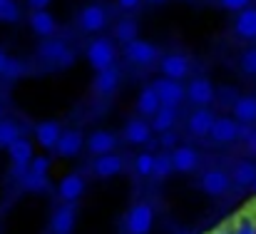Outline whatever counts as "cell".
I'll return each mask as SVG.
<instances>
[{
    "instance_id": "1",
    "label": "cell",
    "mask_w": 256,
    "mask_h": 234,
    "mask_svg": "<svg viewBox=\"0 0 256 234\" xmlns=\"http://www.w3.org/2000/svg\"><path fill=\"white\" fill-rule=\"evenodd\" d=\"M85 58L94 73H102V70L114 68L117 48H114V43H112L110 38H94V40H90V45H87Z\"/></svg>"
},
{
    "instance_id": "2",
    "label": "cell",
    "mask_w": 256,
    "mask_h": 234,
    "mask_svg": "<svg viewBox=\"0 0 256 234\" xmlns=\"http://www.w3.org/2000/svg\"><path fill=\"white\" fill-rule=\"evenodd\" d=\"M32 142L28 137H20L15 140L10 147H8V159H10V174L22 182V177L30 172V162H32Z\"/></svg>"
},
{
    "instance_id": "3",
    "label": "cell",
    "mask_w": 256,
    "mask_h": 234,
    "mask_svg": "<svg viewBox=\"0 0 256 234\" xmlns=\"http://www.w3.org/2000/svg\"><path fill=\"white\" fill-rule=\"evenodd\" d=\"M154 227V209L150 202H137L130 207L124 217V229L127 234H150Z\"/></svg>"
},
{
    "instance_id": "4",
    "label": "cell",
    "mask_w": 256,
    "mask_h": 234,
    "mask_svg": "<svg viewBox=\"0 0 256 234\" xmlns=\"http://www.w3.org/2000/svg\"><path fill=\"white\" fill-rule=\"evenodd\" d=\"M124 58H127V63H132L137 68H150L160 60V48L152 40L137 38L134 43L124 45Z\"/></svg>"
},
{
    "instance_id": "5",
    "label": "cell",
    "mask_w": 256,
    "mask_h": 234,
    "mask_svg": "<svg viewBox=\"0 0 256 234\" xmlns=\"http://www.w3.org/2000/svg\"><path fill=\"white\" fill-rule=\"evenodd\" d=\"M152 90L157 92V97H160V102H162V107H179L182 105V100H186V92H184V85L182 82H176V80H170V78H154L152 82Z\"/></svg>"
},
{
    "instance_id": "6",
    "label": "cell",
    "mask_w": 256,
    "mask_h": 234,
    "mask_svg": "<svg viewBox=\"0 0 256 234\" xmlns=\"http://www.w3.org/2000/svg\"><path fill=\"white\" fill-rule=\"evenodd\" d=\"M184 92H186L189 105H194V107H209L214 102V97H216V90H214L212 80L204 78V75L189 80L186 87H184Z\"/></svg>"
},
{
    "instance_id": "7",
    "label": "cell",
    "mask_w": 256,
    "mask_h": 234,
    "mask_svg": "<svg viewBox=\"0 0 256 234\" xmlns=\"http://www.w3.org/2000/svg\"><path fill=\"white\" fill-rule=\"evenodd\" d=\"M199 189H202L204 194H209V197H222V194H226V192L232 189V174L224 172V169L212 167V169L202 172V177H199Z\"/></svg>"
},
{
    "instance_id": "8",
    "label": "cell",
    "mask_w": 256,
    "mask_h": 234,
    "mask_svg": "<svg viewBox=\"0 0 256 234\" xmlns=\"http://www.w3.org/2000/svg\"><path fill=\"white\" fill-rule=\"evenodd\" d=\"M107 25V10L100 3H87L78 13V28L82 33H100Z\"/></svg>"
},
{
    "instance_id": "9",
    "label": "cell",
    "mask_w": 256,
    "mask_h": 234,
    "mask_svg": "<svg viewBox=\"0 0 256 234\" xmlns=\"http://www.w3.org/2000/svg\"><path fill=\"white\" fill-rule=\"evenodd\" d=\"M120 145V137L110 130H94L85 137V150L90 155L102 157V155H112Z\"/></svg>"
},
{
    "instance_id": "10",
    "label": "cell",
    "mask_w": 256,
    "mask_h": 234,
    "mask_svg": "<svg viewBox=\"0 0 256 234\" xmlns=\"http://www.w3.org/2000/svg\"><path fill=\"white\" fill-rule=\"evenodd\" d=\"M122 137L127 145L132 147H142V145H150L152 142V127L144 117H130L124 122V130H122Z\"/></svg>"
},
{
    "instance_id": "11",
    "label": "cell",
    "mask_w": 256,
    "mask_h": 234,
    "mask_svg": "<svg viewBox=\"0 0 256 234\" xmlns=\"http://www.w3.org/2000/svg\"><path fill=\"white\" fill-rule=\"evenodd\" d=\"M160 75L182 82V80L189 75V58L182 55V53H167V55H162L160 58Z\"/></svg>"
},
{
    "instance_id": "12",
    "label": "cell",
    "mask_w": 256,
    "mask_h": 234,
    "mask_svg": "<svg viewBox=\"0 0 256 234\" xmlns=\"http://www.w3.org/2000/svg\"><path fill=\"white\" fill-rule=\"evenodd\" d=\"M85 177L80 174V172H70V174H65L60 182H58V194H60V199L65 202V204H75L82 194H85Z\"/></svg>"
},
{
    "instance_id": "13",
    "label": "cell",
    "mask_w": 256,
    "mask_h": 234,
    "mask_svg": "<svg viewBox=\"0 0 256 234\" xmlns=\"http://www.w3.org/2000/svg\"><path fill=\"white\" fill-rule=\"evenodd\" d=\"M214 122H216V115L209 107H194V112L186 117V130L194 137H209Z\"/></svg>"
},
{
    "instance_id": "14",
    "label": "cell",
    "mask_w": 256,
    "mask_h": 234,
    "mask_svg": "<svg viewBox=\"0 0 256 234\" xmlns=\"http://www.w3.org/2000/svg\"><path fill=\"white\" fill-rule=\"evenodd\" d=\"M28 28L32 35H38L40 40H48L58 33V20L52 13L48 10H38V13H30L28 15Z\"/></svg>"
},
{
    "instance_id": "15",
    "label": "cell",
    "mask_w": 256,
    "mask_h": 234,
    "mask_svg": "<svg viewBox=\"0 0 256 234\" xmlns=\"http://www.w3.org/2000/svg\"><path fill=\"white\" fill-rule=\"evenodd\" d=\"M209 137H212L214 145H232V142L239 140V122H236L234 117L222 115V117H216V122H214V127H212V132H209Z\"/></svg>"
},
{
    "instance_id": "16",
    "label": "cell",
    "mask_w": 256,
    "mask_h": 234,
    "mask_svg": "<svg viewBox=\"0 0 256 234\" xmlns=\"http://www.w3.org/2000/svg\"><path fill=\"white\" fill-rule=\"evenodd\" d=\"M62 125L58 120H42L35 125V142L42 147V150H55L60 137H62Z\"/></svg>"
},
{
    "instance_id": "17",
    "label": "cell",
    "mask_w": 256,
    "mask_h": 234,
    "mask_svg": "<svg viewBox=\"0 0 256 234\" xmlns=\"http://www.w3.org/2000/svg\"><path fill=\"white\" fill-rule=\"evenodd\" d=\"M82 147H85V135H82V130L70 127V130L62 132V137H60V142H58V147H55V155L70 159V157L80 155Z\"/></svg>"
},
{
    "instance_id": "18",
    "label": "cell",
    "mask_w": 256,
    "mask_h": 234,
    "mask_svg": "<svg viewBox=\"0 0 256 234\" xmlns=\"http://www.w3.org/2000/svg\"><path fill=\"white\" fill-rule=\"evenodd\" d=\"M202 157L199 152L192 147V145H179L174 152H172V164H174V172H182V174H189L199 167Z\"/></svg>"
},
{
    "instance_id": "19",
    "label": "cell",
    "mask_w": 256,
    "mask_h": 234,
    "mask_svg": "<svg viewBox=\"0 0 256 234\" xmlns=\"http://www.w3.org/2000/svg\"><path fill=\"white\" fill-rule=\"evenodd\" d=\"M232 117L239 122V125H256V95H242L234 100L232 105Z\"/></svg>"
},
{
    "instance_id": "20",
    "label": "cell",
    "mask_w": 256,
    "mask_h": 234,
    "mask_svg": "<svg viewBox=\"0 0 256 234\" xmlns=\"http://www.w3.org/2000/svg\"><path fill=\"white\" fill-rule=\"evenodd\" d=\"M122 169H124V159H122V155H117V152L94 157V162H92V172H94V177H102V179L117 177Z\"/></svg>"
},
{
    "instance_id": "21",
    "label": "cell",
    "mask_w": 256,
    "mask_h": 234,
    "mask_svg": "<svg viewBox=\"0 0 256 234\" xmlns=\"http://www.w3.org/2000/svg\"><path fill=\"white\" fill-rule=\"evenodd\" d=\"M75 219H78L75 204H62V207L55 209V214L50 219V229H52V234H72Z\"/></svg>"
},
{
    "instance_id": "22",
    "label": "cell",
    "mask_w": 256,
    "mask_h": 234,
    "mask_svg": "<svg viewBox=\"0 0 256 234\" xmlns=\"http://www.w3.org/2000/svg\"><path fill=\"white\" fill-rule=\"evenodd\" d=\"M70 48H68V43L65 40H60V38H48V40H40V45H38V58L40 60H45V63H60V58L68 53Z\"/></svg>"
},
{
    "instance_id": "23",
    "label": "cell",
    "mask_w": 256,
    "mask_h": 234,
    "mask_svg": "<svg viewBox=\"0 0 256 234\" xmlns=\"http://www.w3.org/2000/svg\"><path fill=\"white\" fill-rule=\"evenodd\" d=\"M256 182V162L252 159H239L232 169V184H236L239 189H249Z\"/></svg>"
},
{
    "instance_id": "24",
    "label": "cell",
    "mask_w": 256,
    "mask_h": 234,
    "mask_svg": "<svg viewBox=\"0 0 256 234\" xmlns=\"http://www.w3.org/2000/svg\"><path fill=\"white\" fill-rule=\"evenodd\" d=\"M134 107H137L140 117H154V115L160 112L162 102H160L157 92L152 90V85H147V87H142V90L137 92V102H134Z\"/></svg>"
},
{
    "instance_id": "25",
    "label": "cell",
    "mask_w": 256,
    "mask_h": 234,
    "mask_svg": "<svg viewBox=\"0 0 256 234\" xmlns=\"http://www.w3.org/2000/svg\"><path fill=\"white\" fill-rule=\"evenodd\" d=\"M234 33L242 38V40H256V8H246L236 15L234 20Z\"/></svg>"
},
{
    "instance_id": "26",
    "label": "cell",
    "mask_w": 256,
    "mask_h": 234,
    "mask_svg": "<svg viewBox=\"0 0 256 234\" xmlns=\"http://www.w3.org/2000/svg\"><path fill=\"white\" fill-rule=\"evenodd\" d=\"M117 85H120V70L117 68H110V70H102V73H94V78H92V90L97 92V95H112L114 90H117Z\"/></svg>"
},
{
    "instance_id": "27",
    "label": "cell",
    "mask_w": 256,
    "mask_h": 234,
    "mask_svg": "<svg viewBox=\"0 0 256 234\" xmlns=\"http://www.w3.org/2000/svg\"><path fill=\"white\" fill-rule=\"evenodd\" d=\"M174 125H176V110H174V107H160V112L150 120V127H152V132H157V135L172 132Z\"/></svg>"
},
{
    "instance_id": "28",
    "label": "cell",
    "mask_w": 256,
    "mask_h": 234,
    "mask_svg": "<svg viewBox=\"0 0 256 234\" xmlns=\"http://www.w3.org/2000/svg\"><path fill=\"white\" fill-rule=\"evenodd\" d=\"M20 125L10 117H2L0 120V150H8L15 140H20Z\"/></svg>"
},
{
    "instance_id": "29",
    "label": "cell",
    "mask_w": 256,
    "mask_h": 234,
    "mask_svg": "<svg viewBox=\"0 0 256 234\" xmlns=\"http://www.w3.org/2000/svg\"><path fill=\"white\" fill-rule=\"evenodd\" d=\"M137 33H140V30H137V23H134V20H130V18L120 20V23H117V28H114V38H117V43H122V45L134 43V40L140 38Z\"/></svg>"
},
{
    "instance_id": "30",
    "label": "cell",
    "mask_w": 256,
    "mask_h": 234,
    "mask_svg": "<svg viewBox=\"0 0 256 234\" xmlns=\"http://www.w3.org/2000/svg\"><path fill=\"white\" fill-rule=\"evenodd\" d=\"M229 229H232V234H256L254 214L246 209L244 214H239L236 219H232V222H229Z\"/></svg>"
},
{
    "instance_id": "31",
    "label": "cell",
    "mask_w": 256,
    "mask_h": 234,
    "mask_svg": "<svg viewBox=\"0 0 256 234\" xmlns=\"http://www.w3.org/2000/svg\"><path fill=\"white\" fill-rule=\"evenodd\" d=\"M22 189L25 192H32V194H40V192H45L48 189V177H42V174H35V172H28L25 177H22Z\"/></svg>"
},
{
    "instance_id": "32",
    "label": "cell",
    "mask_w": 256,
    "mask_h": 234,
    "mask_svg": "<svg viewBox=\"0 0 256 234\" xmlns=\"http://www.w3.org/2000/svg\"><path fill=\"white\" fill-rule=\"evenodd\" d=\"M154 157L152 152H140V155L134 157V172L140 174V177H152V172H154Z\"/></svg>"
},
{
    "instance_id": "33",
    "label": "cell",
    "mask_w": 256,
    "mask_h": 234,
    "mask_svg": "<svg viewBox=\"0 0 256 234\" xmlns=\"http://www.w3.org/2000/svg\"><path fill=\"white\" fill-rule=\"evenodd\" d=\"M172 172H174V164H172V152H160V155L154 157V177L157 179H164V177H170Z\"/></svg>"
},
{
    "instance_id": "34",
    "label": "cell",
    "mask_w": 256,
    "mask_h": 234,
    "mask_svg": "<svg viewBox=\"0 0 256 234\" xmlns=\"http://www.w3.org/2000/svg\"><path fill=\"white\" fill-rule=\"evenodd\" d=\"M20 5L15 3V0H5L2 5H0V23H5V25H15L18 20H20Z\"/></svg>"
},
{
    "instance_id": "35",
    "label": "cell",
    "mask_w": 256,
    "mask_h": 234,
    "mask_svg": "<svg viewBox=\"0 0 256 234\" xmlns=\"http://www.w3.org/2000/svg\"><path fill=\"white\" fill-rule=\"evenodd\" d=\"M239 65H242V73H246V75L256 78V48H249V50L242 53Z\"/></svg>"
},
{
    "instance_id": "36",
    "label": "cell",
    "mask_w": 256,
    "mask_h": 234,
    "mask_svg": "<svg viewBox=\"0 0 256 234\" xmlns=\"http://www.w3.org/2000/svg\"><path fill=\"white\" fill-rule=\"evenodd\" d=\"M50 167H52V159H50L48 155H35V157H32V162H30V172L42 174V177H48Z\"/></svg>"
},
{
    "instance_id": "37",
    "label": "cell",
    "mask_w": 256,
    "mask_h": 234,
    "mask_svg": "<svg viewBox=\"0 0 256 234\" xmlns=\"http://www.w3.org/2000/svg\"><path fill=\"white\" fill-rule=\"evenodd\" d=\"M25 63L20 60V58H12L10 55V60H8V68H5V78H20V75H25Z\"/></svg>"
},
{
    "instance_id": "38",
    "label": "cell",
    "mask_w": 256,
    "mask_h": 234,
    "mask_svg": "<svg viewBox=\"0 0 256 234\" xmlns=\"http://www.w3.org/2000/svg\"><path fill=\"white\" fill-rule=\"evenodd\" d=\"M224 10H229V13H242V10H246V8H252V0H216Z\"/></svg>"
},
{
    "instance_id": "39",
    "label": "cell",
    "mask_w": 256,
    "mask_h": 234,
    "mask_svg": "<svg viewBox=\"0 0 256 234\" xmlns=\"http://www.w3.org/2000/svg\"><path fill=\"white\" fill-rule=\"evenodd\" d=\"M160 145H162V150L164 152H174L176 147H179V135L172 130V132H164V135H160Z\"/></svg>"
},
{
    "instance_id": "40",
    "label": "cell",
    "mask_w": 256,
    "mask_h": 234,
    "mask_svg": "<svg viewBox=\"0 0 256 234\" xmlns=\"http://www.w3.org/2000/svg\"><path fill=\"white\" fill-rule=\"evenodd\" d=\"M25 5L30 8V13H38V10H48L52 0H25Z\"/></svg>"
},
{
    "instance_id": "41",
    "label": "cell",
    "mask_w": 256,
    "mask_h": 234,
    "mask_svg": "<svg viewBox=\"0 0 256 234\" xmlns=\"http://www.w3.org/2000/svg\"><path fill=\"white\" fill-rule=\"evenodd\" d=\"M72 65H75V53H72V50H68V53L60 58L58 68H60V70H68V68H72Z\"/></svg>"
},
{
    "instance_id": "42",
    "label": "cell",
    "mask_w": 256,
    "mask_h": 234,
    "mask_svg": "<svg viewBox=\"0 0 256 234\" xmlns=\"http://www.w3.org/2000/svg\"><path fill=\"white\" fill-rule=\"evenodd\" d=\"M140 5H142V0H117V8H120V10H127V13L137 10Z\"/></svg>"
},
{
    "instance_id": "43",
    "label": "cell",
    "mask_w": 256,
    "mask_h": 234,
    "mask_svg": "<svg viewBox=\"0 0 256 234\" xmlns=\"http://www.w3.org/2000/svg\"><path fill=\"white\" fill-rule=\"evenodd\" d=\"M246 150H249L252 155H256V130L249 135V140H246Z\"/></svg>"
},
{
    "instance_id": "44",
    "label": "cell",
    "mask_w": 256,
    "mask_h": 234,
    "mask_svg": "<svg viewBox=\"0 0 256 234\" xmlns=\"http://www.w3.org/2000/svg\"><path fill=\"white\" fill-rule=\"evenodd\" d=\"M8 60H10V55H8L5 50H0V75H5V68H8Z\"/></svg>"
},
{
    "instance_id": "45",
    "label": "cell",
    "mask_w": 256,
    "mask_h": 234,
    "mask_svg": "<svg viewBox=\"0 0 256 234\" xmlns=\"http://www.w3.org/2000/svg\"><path fill=\"white\" fill-rule=\"evenodd\" d=\"M249 212L254 214V219H256V199H254V202H252V207H249Z\"/></svg>"
},
{
    "instance_id": "46",
    "label": "cell",
    "mask_w": 256,
    "mask_h": 234,
    "mask_svg": "<svg viewBox=\"0 0 256 234\" xmlns=\"http://www.w3.org/2000/svg\"><path fill=\"white\" fill-rule=\"evenodd\" d=\"M144 3H152V5H162V3H167V0H144Z\"/></svg>"
},
{
    "instance_id": "47",
    "label": "cell",
    "mask_w": 256,
    "mask_h": 234,
    "mask_svg": "<svg viewBox=\"0 0 256 234\" xmlns=\"http://www.w3.org/2000/svg\"><path fill=\"white\" fill-rule=\"evenodd\" d=\"M2 3H5V0H0V5H2Z\"/></svg>"
},
{
    "instance_id": "48",
    "label": "cell",
    "mask_w": 256,
    "mask_h": 234,
    "mask_svg": "<svg viewBox=\"0 0 256 234\" xmlns=\"http://www.w3.org/2000/svg\"><path fill=\"white\" fill-rule=\"evenodd\" d=\"M254 189H256V182H254Z\"/></svg>"
},
{
    "instance_id": "49",
    "label": "cell",
    "mask_w": 256,
    "mask_h": 234,
    "mask_svg": "<svg viewBox=\"0 0 256 234\" xmlns=\"http://www.w3.org/2000/svg\"><path fill=\"white\" fill-rule=\"evenodd\" d=\"M252 3H256V0H252Z\"/></svg>"
}]
</instances>
